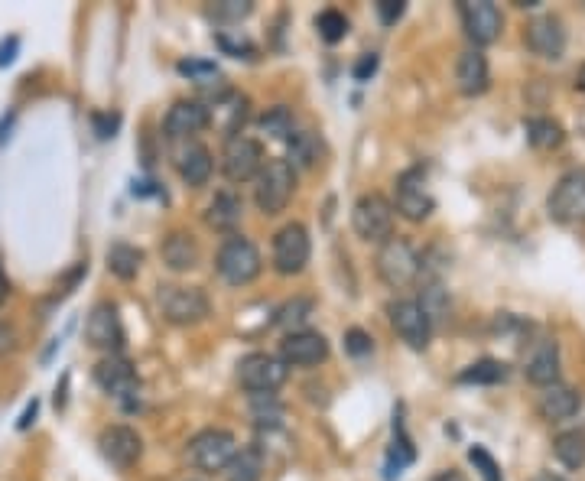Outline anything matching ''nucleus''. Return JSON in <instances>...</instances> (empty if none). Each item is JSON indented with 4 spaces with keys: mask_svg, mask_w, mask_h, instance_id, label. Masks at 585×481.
<instances>
[{
    "mask_svg": "<svg viewBox=\"0 0 585 481\" xmlns=\"http://www.w3.org/2000/svg\"><path fill=\"white\" fill-rule=\"evenodd\" d=\"M36 413H39V400L33 397L30 403H26V410H23V416L17 420V429H30L33 423H36Z\"/></svg>",
    "mask_w": 585,
    "mask_h": 481,
    "instance_id": "48",
    "label": "nucleus"
},
{
    "mask_svg": "<svg viewBox=\"0 0 585 481\" xmlns=\"http://www.w3.org/2000/svg\"><path fill=\"white\" fill-rule=\"evenodd\" d=\"M241 215H244V205H241L238 195H234L231 189H221L212 199V205H208L205 225L212 231H221V234H234V228L241 225Z\"/></svg>",
    "mask_w": 585,
    "mask_h": 481,
    "instance_id": "23",
    "label": "nucleus"
},
{
    "mask_svg": "<svg viewBox=\"0 0 585 481\" xmlns=\"http://www.w3.org/2000/svg\"><path fill=\"white\" fill-rule=\"evenodd\" d=\"M238 381L251 394H273L286 381V364L267 351H251L238 361Z\"/></svg>",
    "mask_w": 585,
    "mask_h": 481,
    "instance_id": "11",
    "label": "nucleus"
},
{
    "mask_svg": "<svg viewBox=\"0 0 585 481\" xmlns=\"http://www.w3.org/2000/svg\"><path fill=\"white\" fill-rule=\"evenodd\" d=\"M459 13H462L465 36L475 46H491L498 39L504 20H501V10L491 0H465V4H459Z\"/></svg>",
    "mask_w": 585,
    "mask_h": 481,
    "instance_id": "16",
    "label": "nucleus"
},
{
    "mask_svg": "<svg viewBox=\"0 0 585 481\" xmlns=\"http://www.w3.org/2000/svg\"><path fill=\"white\" fill-rule=\"evenodd\" d=\"M312 309H316V303H312L309 296H296L286 306L277 309V319H273V322H277L280 329H286V335H290V332H299V325L312 316Z\"/></svg>",
    "mask_w": 585,
    "mask_h": 481,
    "instance_id": "33",
    "label": "nucleus"
},
{
    "mask_svg": "<svg viewBox=\"0 0 585 481\" xmlns=\"http://www.w3.org/2000/svg\"><path fill=\"white\" fill-rule=\"evenodd\" d=\"M377 72V56L374 52H368V56H361L355 62V69H351V75H355V82H368V78Z\"/></svg>",
    "mask_w": 585,
    "mask_h": 481,
    "instance_id": "44",
    "label": "nucleus"
},
{
    "mask_svg": "<svg viewBox=\"0 0 585 481\" xmlns=\"http://www.w3.org/2000/svg\"><path fill=\"white\" fill-rule=\"evenodd\" d=\"M98 446H101V455L114 468H134L143 455V439L137 436V429L121 426V423L104 426L98 436Z\"/></svg>",
    "mask_w": 585,
    "mask_h": 481,
    "instance_id": "15",
    "label": "nucleus"
},
{
    "mask_svg": "<svg viewBox=\"0 0 585 481\" xmlns=\"http://www.w3.org/2000/svg\"><path fill=\"white\" fill-rule=\"evenodd\" d=\"M582 407V397H579V390H572L566 384H550V387H543V394L537 400V410L543 420H550V423H563L569 420V416H576Z\"/></svg>",
    "mask_w": 585,
    "mask_h": 481,
    "instance_id": "21",
    "label": "nucleus"
},
{
    "mask_svg": "<svg viewBox=\"0 0 585 481\" xmlns=\"http://www.w3.org/2000/svg\"><path fill=\"white\" fill-rule=\"evenodd\" d=\"M260 472H264V452L257 446H247L231 459L228 481H260Z\"/></svg>",
    "mask_w": 585,
    "mask_h": 481,
    "instance_id": "30",
    "label": "nucleus"
},
{
    "mask_svg": "<svg viewBox=\"0 0 585 481\" xmlns=\"http://www.w3.org/2000/svg\"><path fill=\"white\" fill-rule=\"evenodd\" d=\"M387 316H390V325H394V332L413 351H423L429 345L433 322H429V316L423 312L420 299H394V303L387 306Z\"/></svg>",
    "mask_w": 585,
    "mask_h": 481,
    "instance_id": "12",
    "label": "nucleus"
},
{
    "mask_svg": "<svg viewBox=\"0 0 585 481\" xmlns=\"http://www.w3.org/2000/svg\"><path fill=\"white\" fill-rule=\"evenodd\" d=\"M13 348H17V329L7 322H0V358L10 355Z\"/></svg>",
    "mask_w": 585,
    "mask_h": 481,
    "instance_id": "45",
    "label": "nucleus"
},
{
    "mask_svg": "<svg viewBox=\"0 0 585 481\" xmlns=\"http://www.w3.org/2000/svg\"><path fill=\"white\" fill-rule=\"evenodd\" d=\"M215 270L225 283L247 286L251 280H257V273H260V251L251 238H244V234H228L215 254Z\"/></svg>",
    "mask_w": 585,
    "mask_h": 481,
    "instance_id": "1",
    "label": "nucleus"
},
{
    "mask_svg": "<svg viewBox=\"0 0 585 481\" xmlns=\"http://www.w3.org/2000/svg\"><path fill=\"white\" fill-rule=\"evenodd\" d=\"M163 264L169 270H192L195 264H199V244H195V238L189 231H169L163 238Z\"/></svg>",
    "mask_w": 585,
    "mask_h": 481,
    "instance_id": "24",
    "label": "nucleus"
},
{
    "mask_svg": "<svg viewBox=\"0 0 585 481\" xmlns=\"http://www.w3.org/2000/svg\"><path fill=\"white\" fill-rule=\"evenodd\" d=\"M85 338L91 348H101V351H108V355H117V351L124 348V325H121V316H117L114 303H98L88 312Z\"/></svg>",
    "mask_w": 585,
    "mask_h": 481,
    "instance_id": "14",
    "label": "nucleus"
},
{
    "mask_svg": "<svg viewBox=\"0 0 585 481\" xmlns=\"http://www.w3.org/2000/svg\"><path fill=\"white\" fill-rule=\"evenodd\" d=\"M264 150L260 143L247 134H234L225 140V150H221V173H225L231 182H247L257 179V173L264 169Z\"/></svg>",
    "mask_w": 585,
    "mask_h": 481,
    "instance_id": "9",
    "label": "nucleus"
},
{
    "mask_svg": "<svg viewBox=\"0 0 585 481\" xmlns=\"http://www.w3.org/2000/svg\"><path fill=\"white\" fill-rule=\"evenodd\" d=\"M179 176L186 186L192 189H199L205 186L208 179H212V169H215V160H212V153H208V147H202V143H192V147H186L179 153Z\"/></svg>",
    "mask_w": 585,
    "mask_h": 481,
    "instance_id": "25",
    "label": "nucleus"
},
{
    "mask_svg": "<svg viewBox=\"0 0 585 481\" xmlns=\"http://www.w3.org/2000/svg\"><path fill=\"white\" fill-rule=\"evenodd\" d=\"M527 381L537 384V387H550V384H559V348L550 338H543V342L533 348V355L527 358Z\"/></svg>",
    "mask_w": 585,
    "mask_h": 481,
    "instance_id": "22",
    "label": "nucleus"
},
{
    "mask_svg": "<svg viewBox=\"0 0 585 481\" xmlns=\"http://www.w3.org/2000/svg\"><path fill=\"white\" fill-rule=\"evenodd\" d=\"M91 124H95V134L101 140H108L117 134V127H121V114H91Z\"/></svg>",
    "mask_w": 585,
    "mask_h": 481,
    "instance_id": "43",
    "label": "nucleus"
},
{
    "mask_svg": "<svg viewBox=\"0 0 585 481\" xmlns=\"http://www.w3.org/2000/svg\"><path fill=\"white\" fill-rule=\"evenodd\" d=\"M325 358H329V342H325L322 332L299 329V332L283 335V342H280L283 364H293V368H312V364H322Z\"/></svg>",
    "mask_w": 585,
    "mask_h": 481,
    "instance_id": "17",
    "label": "nucleus"
},
{
    "mask_svg": "<svg viewBox=\"0 0 585 481\" xmlns=\"http://www.w3.org/2000/svg\"><path fill=\"white\" fill-rule=\"evenodd\" d=\"M374 264H377V277H381L390 290H403V286H410L423 270V260H420V254L413 251V244L407 238L384 241L381 251H377Z\"/></svg>",
    "mask_w": 585,
    "mask_h": 481,
    "instance_id": "4",
    "label": "nucleus"
},
{
    "mask_svg": "<svg viewBox=\"0 0 585 481\" xmlns=\"http://www.w3.org/2000/svg\"><path fill=\"white\" fill-rule=\"evenodd\" d=\"M218 46L225 49V52H234L238 59H241V52H244V56H251V52H254L251 43H244V39H241V43H234V39H228L225 33H218Z\"/></svg>",
    "mask_w": 585,
    "mask_h": 481,
    "instance_id": "47",
    "label": "nucleus"
},
{
    "mask_svg": "<svg viewBox=\"0 0 585 481\" xmlns=\"http://www.w3.org/2000/svg\"><path fill=\"white\" fill-rule=\"evenodd\" d=\"M371 348H374V342H371V335L364 332V329H348L345 332V351H348L351 358L371 355Z\"/></svg>",
    "mask_w": 585,
    "mask_h": 481,
    "instance_id": "40",
    "label": "nucleus"
},
{
    "mask_svg": "<svg viewBox=\"0 0 585 481\" xmlns=\"http://www.w3.org/2000/svg\"><path fill=\"white\" fill-rule=\"evenodd\" d=\"M468 462L475 465V472L481 475V481H504L501 478V465L494 462V455L485 446H472V449H468Z\"/></svg>",
    "mask_w": 585,
    "mask_h": 481,
    "instance_id": "38",
    "label": "nucleus"
},
{
    "mask_svg": "<svg viewBox=\"0 0 585 481\" xmlns=\"http://www.w3.org/2000/svg\"><path fill=\"white\" fill-rule=\"evenodd\" d=\"M429 481H465V475L455 472V468H449V472H439V475H433Z\"/></svg>",
    "mask_w": 585,
    "mask_h": 481,
    "instance_id": "50",
    "label": "nucleus"
},
{
    "mask_svg": "<svg viewBox=\"0 0 585 481\" xmlns=\"http://www.w3.org/2000/svg\"><path fill=\"white\" fill-rule=\"evenodd\" d=\"M316 30H319V36H322L329 46L342 43L345 33H348V20H345V13H342V10H335V7L322 10L319 17H316Z\"/></svg>",
    "mask_w": 585,
    "mask_h": 481,
    "instance_id": "35",
    "label": "nucleus"
},
{
    "mask_svg": "<svg viewBox=\"0 0 585 481\" xmlns=\"http://www.w3.org/2000/svg\"><path fill=\"white\" fill-rule=\"evenodd\" d=\"M251 13V0H221L215 4V17L221 20H244Z\"/></svg>",
    "mask_w": 585,
    "mask_h": 481,
    "instance_id": "41",
    "label": "nucleus"
},
{
    "mask_svg": "<svg viewBox=\"0 0 585 481\" xmlns=\"http://www.w3.org/2000/svg\"><path fill=\"white\" fill-rule=\"evenodd\" d=\"M296 189V169L286 160H267L264 169L257 173L254 202L264 215H280L293 199Z\"/></svg>",
    "mask_w": 585,
    "mask_h": 481,
    "instance_id": "3",
    "label": "nucleus"
},
{
    "mask_svg": "<svg viewBox=\"0 0 585 481\" xmlns=\"http://www.w3.org/2000/svg\"><path fill=\"white\" fill-rule=\"evenodd\" d=\"M322 156V143L312 130H293L290 137V163L293 169H312Z\"/></svg>",
    "mask_w": 585,
    "mask_h": 481,
    "instance_id": "28",
    "label": "nucleus"
},
{
    "mask_svg": "<svg viewBox=\"0 0 585 481\" xmlns=\"http://www.w3.org/2000/svg\"><path fill=\"white\" fill-rule=\"evenodd\" d=\"M212 124V108H205L202 101H176L163 117V134L169 140H182L189 134H199Z\"/></svg>",
    "mask_w": 585,
    "mask_h": 481,
    "instance_id": "19",
    "label": "nucleus"
},
{
    "mask_svg": "<svg viewBox=\"0 0 585 481\" xmlns=\"http://www.w3.org/2000/svg\"><path fill=\"white\" fill-rule=\"evenodd\" d=\"M524 43L533 56L540 59H559L566 52V30L559 17H537L524 26Z\"/></svg>",
    "mask_w": 585,
    "mask_h": 481,
    "instance_id": "18",
    "label": "nucleus"
},
{
    "mask_svg": "<svg viewBox=\"0 0 585 481\" xmlns=\"http://www.w3.org/2000/svg\"><path fill=\"white\" fill-rule=\"evenodd\" d=\"M420 306H423V312L429 316V322H439L442 316H446L449 299H446V293H442V286H439V283H429L426 290H423Z\"/></svg>",
    "mask_w": 585,
    "mask_h": 481,
    "instance_id": "39",
    "label": "nucleus"
},
{
    "mask_svg": "<svg viewBox=\"0 0 585 481\" xmlns=\"http://www.w3.org/2000/svg\"><path fill=\"white\" fill-rule=\"evenodd\" d=\"M491 85V72H488V59L481 49H468L455 62V88L462 91L465 98L485 95Z\"/></svg>",
    "mask_w": 585,
    "mask_h": 481,
    "instance_id": "20",
    "label": "nucleus"
},
{
    "mask_svg": "<svg viewBox=\"0 0 585 481\" xmlns=\"http://www.w3.org/2000/svg\"><path fill=\"white\" fill-rule=\"evenodd\" d=\"M403 10H407L403 0H377V17H381L384 26H394L403 17Z\"/></svg>",
    "mask_w": 585,
    "mask_h": 481,
    "instance_id": "42",
    "label": "nucleus"
},
{
    "mask_svg": "<svg viewBox=\"0 0 585 481\" xmlns=\"http://www.w3.org/2000/svg\"><path fill=\"white\" fill-rule=\"evenodd\" d=\"M17 49H20V36H10L0 43V69H7V65L17 59Z\"/></svg>",
    "mask_w": 585,
    "mask_h": 481,
    "instance_id": "46",
    "label": "nucleus"
},
{
    "mask_svg": "<svg viewBox=\"0 0 585 481\" xmlns=\"http://www.w3.org/2000/svg\"><path fill=\"white\" fill-rule=\"evenodd\" d=\"M527 140L537 150H556L563 143V127L553 117H530L527 121Z\"/></svg>",
    "mask_w": 585,
    "mask_h": 481,
    "instance_id": "31",
    "label": "nucleus"
},
{
    "mask_svg": "<svg viewBox=\"0 0 585 481\" xmlns=\"http://www.w3.org/2000/svg\"><path fill=\"white\" fill-rule=\"evenodd\" d=\"M394 215V202H387L381 192H368L351 208V228L361 241L384 244L394 238Z\"/></svg>",
    "mask_w": 585,
    "mask_h": 481,
    "instance_id": "2",
    "label": "nucleus"
},
{
    "mask_svg": "<svg viewBox=\"0 0 585 481\" xmlns=\"http://www.w3.org/2000/svg\"><path fill=\"white\" fill-rule=\"evenodd\" d=\"M553 452L566 468H582L585 465V433H579V429L559 433L553 442Z\"/></svg>",
    "mask_w": 585,
    "mask_h": 481,
    "instance_id": "32",
    "label": "nucleus"
},
{
    "mask_svg": "<svg viewBox=\"0 0 585 481\" xmlns=\"http://www.w3.org/2000/svg\"><path fill=\"white\" fill-rule=\"evenodd\" d=\"M507 364L504 361H494V358H481L475 364H468V368L459 374V384H504L507 381Z\"/></svg>",
    "mask_w": 585,
    "mask_h": 481,
    "instance_id": "29",
    "label": "nucleus"
},
{
    "mask_svg": "<svg viewBox=\"0 0 585 481\" xmlns=\"http://www.w3.org/2000/svg\"><path fill=\"white\" fill-rule=\"evenodd\" d=\"M576 88H579V91H585V65H582V72L576 75Z\"/></svg>",
    "mask_w": 585,
    "mask_h": 481,
    "instance_id": "51",
    "label": "nucleus"
},
{
    "mask_svg": "<svg viewBox=\"0 0 585 481\" xmlns=\"http://www.w3.org/2000/svg\"><path fill=\"white\" fill-rule=\"evenodd\" d=\"M95 384L104 390V394H111L114 400H121L124 407H134L137 390H140V381H137L134 364H130L124 355H108V358H101V361H98V368H95Z\"/></svg>",
    "mask_w": 585,
    "mask_h": 481,
    "instance_id": "13",
    "label": "nucleus"
},
{
    "mask_svg": "<svg viewBox=\"0 0 585 481\" xmlns=\"http://www.w3.org/2000/svg\"><path fill=\"white\" fill-rule=\"evenodd\" d=\"M140 264H143V251L134 244H124L117 241L108 247V270L114 273L117 280H134L140 273Z\"/></svg>",
    "mask_w": 585,
    "mask_h": 481,
    "instance_id": "27",
    "label": "nucleus"
},
{
    "mask_svg": "<svg viewBox=\"0 0 585 481\" xmlns=\"http://www.w3.org/2000/svg\"><path fill=\"white\" fill-rule=\"evenodd\" d=\"M238 455V442L228 429H202L195 433L186 446V462L199 472H221Z\"/></svg>",
    "mask_w": 585,
    "mask_h": 481,
    "instance_id": "5",
    "label": "nucleus"
},
{
    "mask_svg": "<svg viewBox=\"0 0 585 481\" xmlns=\"http://www.w3.org/2000/svg\"><path fill=\"white\" fill-rule=\"evenodd\" d=\"M251 416L257 426H277L283 420V407L273 394H251Z\"/></svg>",
    "mask_w": 585,
    "mask_h": 481,
    "instance_id": "36",
    "label": "nucleus"
},
{
    "mask_svg": "<svg viewBox=\"0 0 585 481\" xmlns=\"http://www.w3.org/2000/svg\"><path fill=\"white\" fill-rule=\"evenodd\" d=\"M260 130H264V134L273 137V140H290V134H293V114H290V108H283V104H277V108H267L264 114H260Z\"/></svg>",
    "mask_w": 585,
    "mask_h": 481,
    "instance_id": "34",
    "label": "nucleus"
},
{
    "mask_svg": "<svg viewBox=\"0 0 585 481\" xmlns=\"http://www.w3.org/2000/svg\"><path fill=\"white\" fill-rule=\"evenodd\" d=\"M312 244H309V231L299 225V221H290L283 225L277 234H273V270L280 277H296L303 273L309 264Z\"/></svg>",
    "mask_w": 585,
    "mask_h": 481,
    "instance_id": "7",
    "label": "nucleus"
},
{
    "mask_svg": "<svg viewBox=\"0 0 585 481\" xmlns=\"http://www.w3.org/2000/svg\"><path fill=\"white\" fill-rule=\"evenodd\" d=\"M179 75H186L189 82H195L199 88H208L215 82V78H221L218 72V65L215 62H208V59H182L179 62ZM218 85V82H215Z\"/></svg>",
    "mask_w": 585,
    "mask_h": 481,
    "instance_id": "37",
    "label": "nucleus"
},
{
    "mask_svg": "<svg viewBox=\"0 0 585 481\" xmlns=\"http://www.w3.org/2000/svg\"><path fill=\"white\" fill-rule=\"evenodd\" d=\"M546 208L559 225H585V169H572L559 179Z\"/></svg>",
    "mask_w": 585,
    "mask_h": 481,
    "instance_id": "8",
    "label": "nucleus"
},
{
    "mask_svg": "<svg viewBox=\"0 0 585 481\" xmlns=\"http://www.w3.org/2000/svg\"><path fill=\"white\" fill-rule=\"evenodd\" d=\"M156 303L169 325H195L208 316V296L199 286H179V283H166L156 293Z\"/></svg>",
    "mask_w": 585,
    "mask_h": 481,
    "instance_id": "6",
    "label": "nucleus"
},
{
    "mask_svg": "<svg viewBox=\"0 0 585 481\" xmlns=\"http://www.w3.org/2000/svg\"><path fill=\"white\" fill-rule=\"evenodd\" d=\"M436 199L426 192V176L420 166L407 169V173L397 176L394 186V212H400L407 221H426L433 215Z\"/></svg>",
    "mask_w": 585,
    "mask_h": 481,
    "instance_id": "10",
    "label": "nucleus"
},
{
    "mask_svg": "<svg viewBox=\"0 0 585 481\" xmlns=\"http://www.w3.org/2000/svg\"><path fill=\"white\" fill-rule=\"evenodd\" d=\"M7 296H10V280H7V273H4V264H0V306L7 303Z\"/></svg>",
    "mask_w": 585,
    "mask_h": 481,
    "instance_id": "49",
    "label": "nucleus"
},
{
    "mask_svg": "<svg viewBox=\"0 0 585 481\" xmlns=\"http://www.w3.org/2000/svg\"><path fill=\"white\" fill-rule=\"evenodd\" d=\"M413 459H416V449H413V442H410V436H407V429H403V420L397 416V423H394V446H390V452H387L384 478H387V481H394Z\"/></svg>",
    "mask_w": 585,
    "mask_h": 481,
    "instance_id": "26",
    "label": "nucleus"
}]
</instances>
